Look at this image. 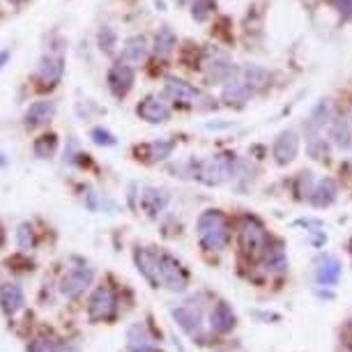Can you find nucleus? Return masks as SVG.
<instances>
[{
    "mask_svg": "<svg viewBox=\"0 0 352 352\" xmlns=\"http://www.w3.org/2000/svg\"><path fill=\"white\" fill-rule=\"evenodd\" d=\"M173 318L178 320V325L191 336H196L200 331V325H203V311H200V306H196V301H193V299L185 301V304H180V306H175Z\"/></svg>",
    "mask_w": 352,
    "mask_h": 352,
    "instance_id": "obj_9",
    "label": "nucleus"
},
{
    "mask_svg": "<svg viewBox=\"0 0 352 352\" xmlns=\"http://www.w3.org/2000/svg\"><path fill=\"white\" fill-rule=\"evenodd\" d=\"M159 276H161V286H166L173 293H182L187 284H189L187 269L171 254H159Z\"/></svg>",
    "mask_w": 352,
    "mask_h": 352,
    "instance_id": "obj_4",
    "label": "nucleus"
},
{
    "mask_svg": "<svg viewBox=\"0 0 352 352\" xmlns=\"http://www.w3.org/2000/svg\"><path fill=\"white\" fill-rule=\"evenodd\" d=\"M175 46H178V35L173 33L171 26H161L159 30H157L152 49L159 58H168V55L175 51Z\"/></svg>",
    "mask_w": 352,
    "mask_h": 352,
    "instance_id": "obj_22",
    "label": "nucleus"
},
{
    "mask_svg": "<svg viewBox=\"0 0 352 352\" xmlns=\"http://www.w3.org/2000/svg\"><path fill=\"white\" fill-rule=\"evenodd\" d=\"M55 111H58V104L53 99H40V102L30 104V109L26 111V127L28 129L44 127V124L53 120Z\"/></svg>",
    "mask_w": 352,
    "mask_h": 352,
    "instance_id": "obj_14",
    "label": "nucleus"
},
{
    "mask_svg": "<svg viewBox=\"0 0 352 352\" xmlns=\"http://www.w3.org/2000/svg\"><path fill=\"white\" fill-rule=\"evenodd\" d=\"M299 152V136L295 129H286L281 131L279 136H276L274 146H272V157L274 161L279 163V166H286V163H290L295 157Z\"/></svg>",
    "mask_w": 352,
    "mask_h": 352,
    "instance_id": "obj_8",
    "label": "nucleus"
},
{
    "mask_svg": "<svg viewBox=\"0 0 352 352\" xmlns=\"http://www.w3.org/2000/svg\"><path fill=\"white\" fill-rule=\"evenodd\" d=\"M215 10H217V0H193L191 3V16L196 21H205Z\"/></svg>",
    "mask_w": 352,
    "mask_h": 352,
    "instance_id": "obj_32",
    "label": "nucleus"
},
{
    "mask_svg": "<svg viewBox=\"0 0 352 352\" xmlns=\"http://www.w3.org/2000/svg\"><path fill=\"white\" fill-rule=\"evenodd\" d=\"M26 304V297H23V290L16 284H3L0 286V306L8 316H14L23 309Z\"/></svg>",
    "mask_w": 352,
    "mask_h": 352,
    "instance_id": "obj_18",
    "label": "nucleus"
},
{
    "mask_svg": "<svg viewBox=\"0 0 352 352\" xmlns=\"http://www.w3.org/2000/svg\"><path fill=\"white\" fill-rule=\"evenodd\" d=\"M16 242L23 251H30L35 247V237H33V228H30V224H21L16 228Z\"/></svg>",
    "mask_w": 352,
    "mask_h": 352,
    "instance_id": "obj_33",
    "label": "nucleus"
},
{
    "mask_svg": "<svg viewBox=\"0 0 352 352\" xmlns=\"http://www.w3.org/2000/svg\"><path fill=\"white\" fill-rule=\"evenodd\" d=\"M334 8L343 18H352V0H334Z\"/></svg>",
    "mask_w": 352,
    "mask_h": 352,
    "instance_id": "obj_36",
    "label": "nucleus"
},
{
    "mask_svg": "<svg viewBox=\"0 0 352 352\" xmlns=\"http://www.w3.org/2000/svg\"><path fill=\"white\" fill-rule=\"evenodd\" d=\"M232 327H235V313L226 301H219L215 311H212V329L219 331V334H226Z\"/></svg>",
    "mask_w": 352,
    "mask_h": 352,
    "instance_id": "obj_23",
    "label": "nucleus"
},
{
    "mask_svg": "<svg viewBox=\"0 0 352 352\" xmlns=\"http://www.w3.org/2000/svg\"><path fill=\"white\" fill-rule=\"evenodd\" d=\"M148 150H150V157H152L154 161L168 159L175 150V141H154V143H150Z\"/></svg>",
    "mask_w": 352,
    "mask_h": 352,
    "instance_id": "obj_31",
    "label": "nucleus"
},
{
    "mask_svg": "<svg viewBox=\"0 0 352 352\" xmlns=\"http://www.w3.org/2000/svg\"><path fill=\"white\" fill-rule=\"evenodd\" d=\"M35 154L40 157V159H51L55 154V150H58V136L55 134H42L40 138H35Z\"/></svg>",
    "mask_w": 352,
    "mask_h": 352,
    "instance_id": "obj_28",
    "label": "nucleus"
},
{
    "mask_svg": "<svg viewBox=\"0 0 352 352\" xmlns=\"http://www.w3.org/2000/svg\"><path fill=\"white\" fill-rule=\"evenodd\" d=\"M251 95H254V90H251L242 79H232L226 83L221 99L228 106H244L251 99Z\"/></svg>",
    "mask_w": 352,
    "mask_h": 352,
    "instance_id": "obj_19",
    "label": "nucleus"
},
{
    "mask_svg": "<svg viewBox=\"0 0 352 352\" xmlns=\"http://www.w3.org/2000/svg\"><path fill=\"white\" fill-rule=\"evenodd\" d=\"M134 260H136L138 272L146 276L150 284H152V288H159V286H161V276H159V254H154V251H148V249H136Z\"/></svg>",
    "mask_w": 352,
    "mask_h": 352,
    "instance_id": "obj_13",
    "label": "nucleus"
},
{
    "mask_svg": "<svg viewBox=\"0 0 352 352\" xmlns=\"http://www.w3.org/2000/svg\"><path fill=\"white\" fill-rule=\"evenodd\" d=\"M316 276H318V281H320L323 286H334L336 281H338V276H341V265H338L336 258L327 256L325 260L320 262Z\"/></svg>",
    "mask_w": 352,
    "mask_h": 352,
    "instance_id": "obj_26",
    "label": "nucleus"
},
{
    "mask_svg": "<svg viewBox=\"0 0 352 352\" xmlns=\"http://www.w3.org/2000/svg\"><path fill=\"white\" fill-rule=\"evenodd\" d=\"M92 276H95V272H92V269L87 267V265L72 267L65 276H62L60 293L65 295L67 299H77L79 295H83L85 288L92 284Z\"/></svg>",
    "mask_w": 352,
    "mask_h": 352,
    "instance_id": "obj_5",
    "label": "nucleus"
},
{
    "mask_svg": "<svg viewBox=\"0 0 352 352\" xmlns=\"http://www.w3.org/2000/svg\"><path fill=\"white\" fill-rule=\"evenodd\" d=\"M136 113L141 120H146L150 124H161L171 118V109H168V104L161 102L159 97H146L136 106Z\"/></svg>",
    "mask_w": 352,
    "mask_h": 352,
    "instance_id": "obj_12",
    "label": "nucleus"
},
{
    "mask_svg": "<svg viewBox=\"0 0 352 352\" xmlns=\"http://www.w3.org/2000/svg\"><path fill=\"white\" fill-rule=\"evenodd\" d=\"M309 141V154L313 157V159H318V161H327L329 159V146H327V141L325 138H320V136H313V138H306Z\"/></svg>",
    "mask_w": 352,
    "mask_h": 352,
    "instance_id": "obj_30",
    "label": "nucleus"
},
{
    "mask_svg": "<svg viewBox=\"0 0 352 352\" xmlns=\"http://www.w3.org/2000/svg\"><path fill=\"white\" fill-rule=\"evenodd\" d=\"M329 141L334 143L338 150H350L352 146V129L348 120L343 118H331L329 122Z\"/></svg>",
    "mask_w": 352,
    "mask_h": 352,
    "instance_id": "obj_21",
    "label": "nucleus"
},
{
    "mask_svg": "<svg viewBox=\"0 0 352 352\" xmlns=\"http://www.w3.org/2000/svg\"><path fill=\"white\" fill-rule=\"evenodd\" d=\"M116 293L111 290L109 286H99L95 293H92L90 297V304H87V313H90V320H109L113 318V313H116Z\"/></svg>",
    "mask_w": 352,
    "mask_h": 352,
    "instance_id": "obj_7",
    "label": "nucleus"
},
{
    "mask_svg": "<svg viewBox=\"0 0 352 352\" xmlns=\"http://www.w3.org/2000/svg\"><path fill=\"white\" fill-rule=\"evenodd\" d=\"M163 92H166V95L171 97L175 104H180V106H193V104L198 102V97H200V92L196 90V87L189 85L187 81H182V79H175V77L166 79Z\"/></svg>",
    "mask_w": 352,
    "mask_h": 352,
    "instance_id": "obj_10",
    "label": "nucleus"
},
{
    "mask_svg": "<svg viewBox=\"0 0 352 352\" xmlns=\"http://www.w3.org/2000/svg\"><path fill=\"white\" fill-rule=\"evenodd\" d=\"M240 244L244 249V254L249 256H260L267 251L269 237L267 230L262 228V224L254 217H244L240 226Z\"/></svg>",
    "mask_w": 352,
    "mask_h": 352,
    "instance_id": "obj_3",
    "label": "nucleus"
},
{
    "mask_svg": "<svg viewBox=\"0 0 352 352\" xmlns=\"http://www.w3.org/2000/svg\"><path fill=\"white\" fill-rule=\"evenodd\" d=\"M331 122V104L329 99H320V102L313 106L309 118L304 120V134L306 138L320 136V131L325 129V124Z\"/></svg>",
    "mask_w": 352,
    "mask_h": 352,
    "instance_id": "obj_11",
    "label": "nucleus"
},
{
    "mask_svg": "<svg viewBox=\"0 0 352 352\" xmlns=\"http://www.w3.org/2000/svg\"><path fill=\"white\" fill-rule=\"evenodd\" d=\"M90 138L97 143V146H116V136L111 134L109 129L104 127H95L90 131Z\"/></svg>",
    "mask_w": 352,
    "mask_h": 352,
    "instance_id": "obj_34",
    "label": "nucleus"
},
{
    "mask_svg": "<svg viewBox=\"0 0 352 352\" xmlns=\"http://www.w3.org/2000/svg\"><path fill=\"white\" fill-rule=\"evenodd\" d=\"M198 240L205 249L219 251L230 242V226L224 212L207 210L198 217Z\"/></svg>",
    "mask_w": 352,
    "mask_h": 352,
    "instance_id": "obj_1",
    "label": "nucleus"
},
{
    "mask_svg": "<svg viewBox=\"0 0 352 352\" xmlns=\"http://www.w3.org/2000/svg\"><path fill=\"white\" fill-rule=\"evenodd\" d=\"M10 60V51H0V69L5 67V62Z\"/></svg>",
    "mask_w": 352,
    "mask_h": 352,
    "instance_id": "obj_37",
    "label": "nucleus"
},
{
    "mask_svg": "<svg viewBox=\"0 0 352 352\" xmlns=\"http://www.w3.org/2000/svg\"><path fill=\"white\" fill-rule=\"evenodd\" d=\"M28 352H42L40 343H33V345H28Z\"/></svg>",
    "mask_w": 352,
    "mask_h": 352,
    "instance_id": "obj_38",
    "label": "nucleus"
},
{
    "mask_svg": "<svg viewBox=\"0 0 352 352\" xmlns=\"http://www.w3.org/2000/svg\"><path fill=\"white\" fill-rule=\"evenodd\" d=\"M146 58H148L146 37H141V35L129 37V40L124 42V46H122L120 60L127 62V65H131V67H136V65H141V62H146Z\"/></svg>",
    "mask_w": 352,
    "mask_h": 352,
    "instance_id": "obj_17",
    "label": "nucleus"
},
{
    "mask_svg": "<svg viewBox=\"0 0 352 352\" xmlns=\"http://www.w3.org/2000/svg\"><path fill=\"white\" fill-rule=\"evenodd\" d=\"M166 205H168V193L163 189L146 187V189L141 191V207L148 212V215H159Z\"/></svg>",
    "mask_w": 352,
    "mask_h": 352,
    "instance_id": "obj_20",
    "label": "nucleus"
},
{
    "mask_svg": "<svg viewBox=\"0 0 352 352\" xmlns=\"http://www.w3.org/2000/svg\"><path fill=\"white\" fill-rule=\"evenodd\" d=\"M267 267L274 269V272H284V269H286V256H284V251H274V254L267 258Z\"/></svg>",
    "mask_w": 352,
    "mask_h": 352,
    "instance_id": "obj_35",
    "label": "nucleus"
},
{
    "mask_svg": "<svg viewBox=\"0 0 352 352\" xmlns=\"http://www.w3.org/2000/svg\"><path fill=\"white\" fill-rule=\"evenodd\" d=\"M97 46L104 55H113L118 49V33L111 26H104L97 33Z\"/></svg>",
    "mask_w": 352,
    "mask_h": 352,
    "instance_id": "obj_29",
    "label": "nucleus"
},
{
    "mask_svg": "<svg viewBox=\"0 0 352 352\" xmlns=\"http://www.w3.org/2000/svg\"><path fill=\"white\" fill-rule=\"evenodd\" d=\"M178 3H182V5H185V3H189V0H178Z\"/></svg>",
    "mask_w": 352,
    "mask_h": 352,
    "instance_id": "obj_39",
    "label": "nucleus"
},
{
    "mask_svg": "<svg viewBox=\"0 0 352 352\" xmlns=\"http://www.w3.org/2000/svg\"><path fill=\"white\" fill-rule=\"evenodd\" d=\"M109 90L113 92V97L116 99H124L131 92V87H134V67L127 65V62H116L111 69H109Z\"/></svg>",
    "mask_w": 352,
    "mask_h": 352,
    "instance_id": "obj_6",
    "label": "nucleus"
},
{
    "mask_svg": "<svg viewBox=\"0 0 352 352\" xmlns=\"http://www.w3.org/2000/svg\"><path fill=\"white\" fill-rule=\"evenodd\" d=\"M62 72H65V62L60 55H44L40 69H37V79L44 87H53L62 79Z\"/></svg>",
    "mask_w": 352,
    "mask_h": 352,
    "instance_id": "obj_15",
    "label": "nucleus"
},
{
    "mask_svg": "<svg viewBox=\"0 0 352 352\" xmlns=\"http://www.w3.org/2000/svg\"><path fill=\"white\" fill-rule=\"evenodd\" d=\"M242 81L251 87V90H260V87L269 85L272 74H269V69L260 67V65H247L242 69Z\"/></svg>",
    "mask_w": 352,
    "mask_h": 352,
    "instance_id": "obj_24",
    "label": "nucleus"
},
{
    "mask_svg": "<svg viewBox=\"0 0 352 352\" xmlns=\"http://www.w3.org/2000/svg\"><path fill=\"white\" fill-rule=\"evenodd\" d=\"M235 74H237V67L232 65L230 60H224V58H219V60H212L210 65H207V83L210 85H226L228 81L235 79Z\"/></svg>",
    "mask_w": 352,
    "mask_h": 352,
    "instance_id": "obj_16",
    "label": "nucleus"
},
{
    "mask_svg": "<svg viewBox=\"0 0 352 352\" xmlns=\"http://www.w3.org/2000/svg\"><path fill=\"white\" fill-rule=\"evenodd\" d=\"M336 182L334 180H329V178H325V180H320L318 182V187L313 189L311 193V200H313V205H318V207H327V205H331L336 200Z\"/></svg>",
    "mask_w": 352,
    "mask_h": 352,
    "instance_id": "obj_25",
    "label": "nucleus"
},
{
    "mask_svg": "<svg viewBox=\"0 0 352 352\" xmlns=\"http://www.w3.org/2000/svg\"><path fill=\"white\" fill-rule=\"evenodd\" d=\"M235 175V159L230 154H217L212 159L200 163L198 178L210 187H219L224 182H228Z\"/></svg>",
    "mask_w": 352,
    "mask_h": 352,
    "instance_id": "obj_2",
    "label": "nucleus"
},
{
    "mask_svg": "<svg viewBox=\"0 0 352 352\" xmlns=\"http://www.w3.org/2000/svg\"><path fill=\"white\" fill-rule=\"evenodd\" d=\"M127 338H129V348H131V352H143V350L152 348V338H150V334L146 331V327H143V325L129 327Z\"/></svg>",
    "mask_w": 352,
    "mask_h": 352,
    "instance_id": "obj_27",
    "label": "nucleus"
}]
</instances>
